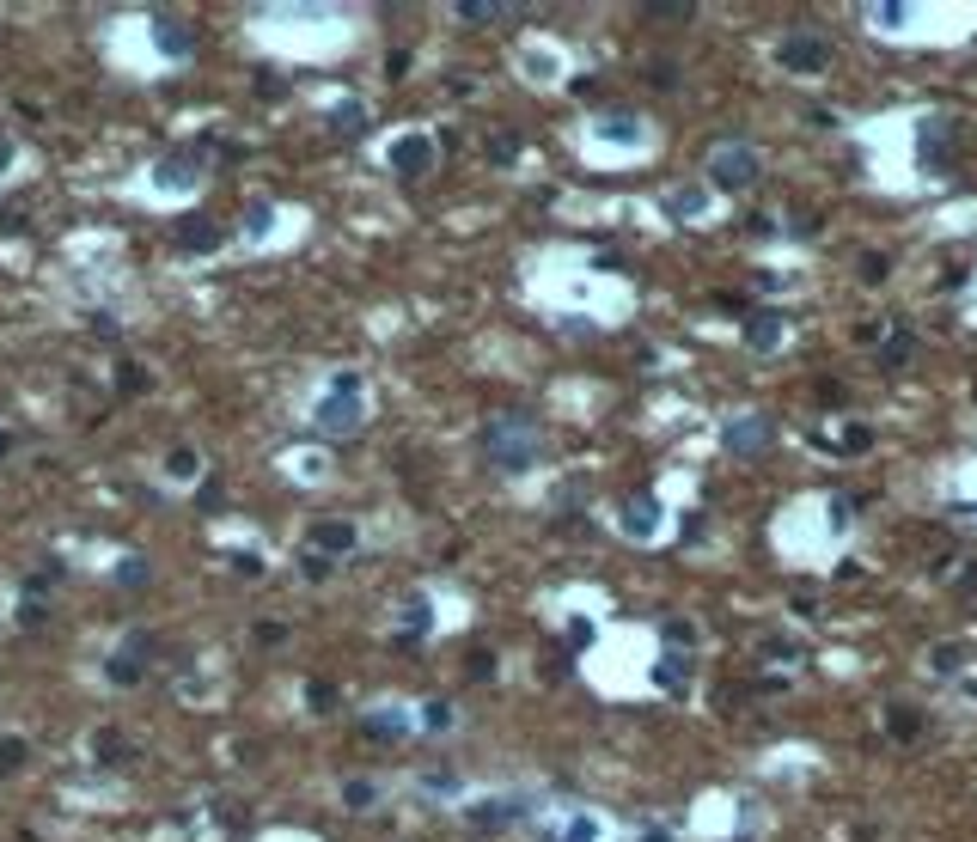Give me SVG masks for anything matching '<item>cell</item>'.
Here are the masks:
<instances>
[{"mask_svg": "<svg viewBox=\"0 0 977 842\" xmlns=\"http://www.w3.org/2000/svg\"><path fill=\"white\" fill-rule=\"evenodd\" d=\"M483 452L501 464V470H531V464L544 458V434H538L526 416H501V421H488Z\"/></svg>", "mask_w": 977, "mask_h": 842, "instance_id": "1", "label": "cell"}, {"mask_svg": "<svg viewBox=\"0 0 977 842\" xmlns=\"http://www.w3.org/2000/svg\"><path fill=\"white\" fill-rule=\"evenodd\" d=\"M361 409H366L361 379H355V373H336L330 391L318 397V409H312V421H318L324 434H348V427H361Z\"/></svg>", "mask_w": 977, "mask_h": 842, "instance_id": "2", "label": "cell"}, {"mask_svg": "<svg viewBox=\"0 0 977 842\" xmlns=\"http://www.w3.org/2000/svg\"><path fill=\"white\" fill-rule=\"evenodd\" d=\"M757 147H746V140H721V147H715L709 153V178L721 183V190H746V183L757 178Z\"/></svg>", "mask_w": 977, "mask_h": 842, "instance_id": "3", "label": "cell"}, {"mask_svg": "<svg viewBox=\"0 0 977 842\" xmlns=\"http://www.w3.org/2000/svg\"><path fill=\"white\" fill-rule=\"evenodd\" d=\"M776 61H782V67H794V74H818V67L831 61V43H825V37H807V31H794V37L776 43Z\"/></svg>", "mask_w": 977, "mask_h": 842, "instance_id": "4", "label": "cell"}, {"mask_svg": "<svg viewBox=\"0 0 977 842\" xmlns=\"http://www.w3.org/2000/svg\"><path fill=\"white\" fill-rule=\"evenodd\" d=\"M153 190H159V196H190V190H196V153L159 159L153 165Z\"/></svg>", "mask_w": 977, "mask_h": 842, "instance_id": "5", "label": "cell"}, {"mask_svg": "<svg viewBox=\"0 0 977 842\" xmlns=\"http://www.w3.org/2000/svg\"><path fill=\"white\" fill-rule=\"evenodd\" d=\"M727 452H739V458H752V452H764L770 446V421L764 416H739V421H727Z\"/></svg>", "mask_w": 977, "mask_h": 842, "instance_id": "6", "label": "cell"}, {"mask_svg": "<svg viewBox=\"0 0 977 842\" xmlns=\"http://www.w3.org/2000/svg\"><path fill=\"white\" fill-rule=\"evenodd\" d=\"M391 165H397L404 178H427V171H434V147H427L422 135H404L397 147H391Z\"/></svg>", "mask_w": 977, "mask_h": 842, "instance_id": "7", "label": "cell"}, {"mask_svg": "<svg viewBox=\"0 0 977 842\" xmlns=\"http://www.w3.org/2000/svg\"><path fill=\"white\" fill-rule=\"evenodd\" d=\"M746 342H752V348H776V342H782V318H776V312H757V318L746 323Z\"/></svg>", "mask_w": 977, "mask_h": 842, "instance_id": "8", "label": "cell"}, {"mask_svg": "<svg viewBox=\"0 0 977 842\" xmlns=\"http://www.w3.org/2000/svg\"><path fill=\"white\" fill-rule=\"evenodd\" d=\"M519 818V800H483L470 812V824H513Z\"/></svg>", "mask_w": 977, "mask_h": 842, "instance_id": "9", "label": "cell"}, {"mask_svg": "<svg viewBox=\"0 0 977 842\" xmlns=\"http://www.w3.org/2000/svg\"><path fill=\"white\" fill-rule=\"evenodd\" d=\"M312 543H318V549H355V525H318Z\"/></svg>", "mask_w": 977, "mask_h": 842, "instance_id": "10", "label": "cell"}, {"mask_svg": "<svg viewBox=\"0 0 977 842\" xmlns=\"http://www.w3.org/2000/svg\"><path fill=\"white\" fill-rule=\"evenodd\" d=\"M696 208H703V190H672L666 196V214H678V221H691Z\"/></svg>", "mask_w": 977, "mask_h": 842, "instance_id": "11", "label": "cell"}, {"mask_svg": "<svg viewBox=\"0 0 977 842\" xmlns=\"http://www.w3.org/2000/svg\"><path fill=\"white\" fill-rule=\"evenodd\" d=\"M660 683H666V690H684V683H691V660H684V653H672V660L660 665Z\"/></svg>", "mask_w": 977, "mask_h": 842, "instance_id": "12", "label": "cell"}, {"mask_svg": "<svg viewBox=\"0 0 977 842\" xmlns=\"http://www.w3.org/2000/svg\"><path fill=\"white\" fill-rule=\"evenodd\" d=\"M153 31H159V43L171 49V56H183V49H190V37H183V25H178V19H159Z\"/></svg>", "mask_w": 977, "mask_h": 842, "instance_id": "13", "label": "cell"}, {"mask_svg": "<svg viewBox=\"0 0 977 842\" xmlns=\"http://www.w3.org/2000/svg\"><path fill=\"white\" fill-rule=\"evenodd\" d=\"M630 531H635V538H648V531H653V507L648 501H630Z\"/></svg>", "mask_w": 977, "mask_h": 842, "instance_id": "14", "label": "cell"}, {"mask_svg": "<svg viewBox=\"0 0 977 842\" xmlns=\"http://www.w3.org/2000/svg\"><path fill=\"white\" fill-rule=\"evenodd\" d=\"M599 837V830H592V818H574V824H562V830H556V842H592Z\"/></svg>", "mask_w": 977, "mask_h": 842, "instance_id": "15", "label": "cell"}, {"mask_svg": "<svg viewBox=\"0 0 977 842\" xmlns=\"http://www.w3.org/2000/svg\"><path fill=\"white\" fill-rule=\"evenodd\" d=\"M25 763V739H0V769H19Z\"/></svg>", "mask_w": 977, "mask_h": 842, "instance_id": "16", "label": "cell"}, {"mask_svg": "<svg viewBox=\"0 0 977 842\" xmlns=\"http://www.w3.org/2000/svg\"><path fill=\"white\" fill-rule=\"evenodd\" d=\"M336 128L355 135V128H361V104H336Z\"/></svg>", "mask_w": 977, "mask_h": 842, "instance_id": "17", "label": "cell"}, {"mask_svg": "<svg viewBox=\"0 0 977 842\" xmlns=\"http://www.w3.org/2000/svg\"><path fill=\"white\" fill-rule=\"evenodd\" d=\"M916 726H922V721H916V708H892V733H898V739L916 733Z\"/></svg>", "mask_w": 977, "mask_h": 842, "instance_id": "18", "label": "cell"}, {"mask_svg": "<svg viewBox=\"0 0 977 842\" xmlns=\"http://www.w3.org/2000/svg\"><path fill=\"white\" fill-rule=\"evenodd\" d=\"M0 165H13V140H0Z\"/></svg>", "mask_w": 977, "mask_h": 842, "instance_id": "19", "label": "cell"}]
</instances>
